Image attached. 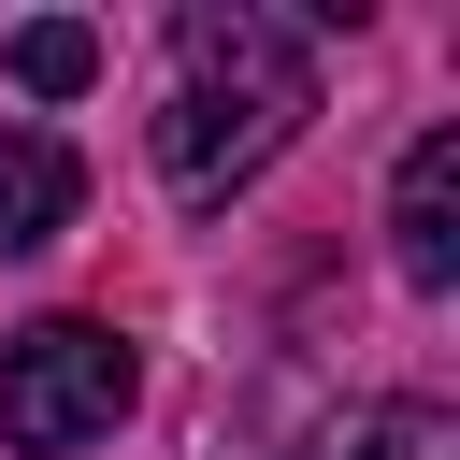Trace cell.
Returning <instances> with one entry per match:
<instances>
[{
    "label": "cell",
    "instance_id": "obj_1",
    "mask_svg": "<svg viewBox=\"0 0 460 460\" xmlns=\"http://www.w3.org/2000/svg\"><path fill=\"white\" fill-rule=\"evenodd\" d=\"M316 115V43L259 0H201L172 29V101H158V172L187 216H216L230 187H259L288 158V129Z\"/></svg>",
    "mask_w": 460,
    "mask_h": 460
},
{
    "label": "cell",
    "instance_id": "obj_2",
    "mask_svg": "<svg viewBox=\"0 0 460 460\" xmlns=\"http://www.w3.org/2000/svg\"><path fill=\"white\" fill-rule=\"evenodd\" d=\"M115 417H129V345H115L101 316H43V331L0 345V431H14L29 460L101 446Z\"/></svg>",
    "mask_w": 460,
    "mask_h": 460
},
{
    "label": "cell",
    "instance_id": "obj_3",
    "mask_svg": "<svg viewBox=\"0 0 460 460\" xmlns=\"http://www.w3.org/2000/svg\"><path fill=\"white\" fill-rule=\"evenodd\" d=\"M388 244H402V288H460V129H417L388 187Z\"/></svg>",
    "mask_w": 460,
    "mask_h": 460
},
{
    "label": "cell",
    "instance_id": "obj_4",
    "mask_svg": "<svg viewBox=\"0 0 460 460\" xmlns=\"http://www.w3.org/2000/svg\"><path fill=\"white\" fill-rule=\"evenodd\" d=\"M72 201H86L72 144H58V129H0V259L58 244V230H72Z\"/></svg>",
    "mask_w": 460,
    "mask_h": 460
},
{
    "label": "cell",
    "instance_id": "obj_5",
    "mask_svg": "<svg viewBox=\"0 0 460 460\" xmlns=\"http://www.w3.org/2000/svg\"><path fill=\"white\" fill-rule=\"evenodd\" d=\"M86 72H101V29H86V14H29V29H14V86H29V101H72Z\"/></svg>",
    "mask_w": 460,
    "mask_h": 460
},
{
    "label": "cell",
    "instance_id": "obj_6",
    "mask_svg": "<svg viewBox=\"0 0 460 460\" xmlns=\"http://www.w3.org/2000/svg\"><path fill=\"white\" fill-rule=\"evenodd\" d=\"M316 460H446V417H359V431L316 446Z\"/></svg>",
    "mask_w": 460,
    "mask_h": 460
}]
</instances>
